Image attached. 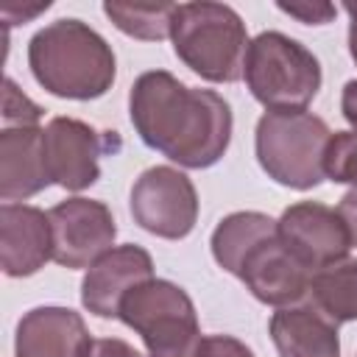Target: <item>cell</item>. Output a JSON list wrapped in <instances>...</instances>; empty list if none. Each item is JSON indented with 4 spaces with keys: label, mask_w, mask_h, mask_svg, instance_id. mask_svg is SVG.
Here are the masks:
<instances>
[{
    "label": "cell",
    "mask_w": 357,
    "mask_h": 357,
    "mask_svg": "<svg viewBox=\"0 0 357 357\" xmlns=\"http://www.w3.org/2000/svg\"><path fill=\"white\" fill-rule=\"evenodd\" d=\"M128 117L148 148L190 170L218 165L234 128L223 95L187 86L167 70H148L131 84Z\"/></svg>",
    "instance_id": "cell-1"
},
{
    "label": "cell",
    "mask_w": 357,
    "mask_h": 357,
    "mask_svg": "<svg viewBox=\"0 0 357 357\" xmlns=\"http://www.w3.org/2000/svg\"><path fill=\"white\" fill-rule=\"evenodd\" d=\"M28 67L42 89L67 100L103 98L117 75L112 45L75 17L56 20L31 36Z\"/></svg>",
    "instance_id": "cell-2"
},
{
    "label": "cell",
    "mask_w": 357,
    "mask_h": 357,
    "mask_svg": "<svg viewBox=\"0 0 357 357\" xmlns=\"http://www.w3.org/2000/svg\"><path fill=\"white\" fill-rule=\"evenodd\" d=\"M178 61L209 84H234L243 78L248 31L243 17L226 3H178L170 25Z\"/></svg>",
    "instance_id": "cell-3"
},
{
    "label": "cell",
    "mask_w": 357,
    "mask_h": 357,
    "mask_svg": "<svg viewBox=\"0 0 357 357\" xmlns=\"http://www.w3.org/2000/svg\"><path fill=\"white\" fill-rule=\"evenodd\" d=\"M329 126L324 117L298 112H265L254 131V151L259 167L282 187L312 190L324 173V153L329 145Z\"/></svg>",
    "instance_id": "cell-4"
},
{
    "label": "cell",
    "mask_w": 357,
    "mask_h": 357,
    "mask_svg": "<svg viewBox=\"0 0 357 357\" xmlns=\"http://www.w3.org/2000/svg\"><path fill=\"white\" fill-rule=\"evenodd\" d=\"M243 78L254 100L268 112H298L321 89V61L310 47L282 31H262L251 39Z\"/></svg>",
    "instance_id": "cell-5"
},
{
    "label": "cell",
    "mask_w": 357,
    "mask_h": 357,
    "mask_svg": "<svg viewBox=\"0 0 357 357\" xmlns=\"http://www.w3.org/2000/svg\"><path fill=\"white\" fill-rule=\"evenodd\" d=\"M134 329L148 357H195L201 346V326L192 298L170 279H148L137 284L123 301L117 315Z\"/></svg>",
    "instance_id": "cell-6"
},
{
    "label": "cell",
    "mask_w": 357,
    "mask_h": 357,
    "mask_svg": "<svg viewBox=\"0 0 357 357\" xmlns=\"http://www.w3.org/2000/svg\"><path fill=\"white\" fill-rule=\"evenodd\" d=\"M131 218L148 234L181 240L198 223V192L190 176L170 165L142 170L131 187Z\"/></svg>",
    "instance_id": "cell-7"
},
{
    "label": "cell",
    "mask_w": 357,
    "mask_h": 357,
    "mask_svg": "<svg viewBox=\"0 0 357 357\" xmlns=\"http://www.w3.org/2000/svg\"><path fill=\"white\" fill-rule=\"evenodd\" d=\"M53 231V262L61 268H92L114 248L117 223L112 209L95 198H67L47 209Z\"/></svg>",
    "instance_id": "cell-8"
},
{
    "label": "cell",
    "mask_w": 357,
    "mask_h": 357,
    "mask_svg": "<svg viewBox=\"0 0 357 357\" xmlns=\"http://www.w3.org/2000/svg\"><path fill=\"white\" fill-rule=\"evenodd\" d=\"M282 245L310 271H321L349 257L351 240L337 209L321 201L290 204L276 220Z\"/></svg>",
    "instance_id": "cell-9"
},
{
    "label": "cell",
    "mask_w": 357,
    "mask_h": 357,
    "mask_svg": "<svg viewBox=\"0 0 357 357\" xmlns=\"http://www.w3.org/2000/svg\"><path fill=\"white\" fill-rule=\"evenodd\" d=\"M42 145L50 181L61 190L81 192L100 178V156L109 142L89 123L78 117H53L42 128Z\"/></svg>",
    "instance_id": "cell-10"
},
{
    "label": "cell",
    "mask_w": 357,
    "mask_h": 357,
    "mask_svg": "<svg viewBox=\"0 0 357 357\" xmlns=\"http://www.w3.org/2000/svg\"><path fill=\"white\" fill-rule=\"evenodd\" d=\"M237 279L257 301L271 307H290L307 296L312 273L282 245L276 231L245 254Z\"/></svg>",
    "instance_id": "cell-11"
},
{
    "label": "cell",
    "mask_w": 357,
    "mask_h": 357,
    "mask_svg": "<svg viewBox=\"0 0 357 357\" xmlns=\"http://www.w3.org/2000/svg\"><path fill=\"white\" fill-rule=\"evenodd\" d=\"M148 279H153L151 254L134 243L114 245L92 268H86L81 282V304L98 318H117L120 301Z\"/></svg>",
    "instance_id": "cell-12"
},
{
    "label": "cell",
    "mask_w": 357,
    "mask_h": 357,
    "mask_svg": "<svg viewBox=\"0 0 357 357\" xmlns=\"http://www.w3.org/2000/svg\"><path fill=\"white\" fill-rule=\"evenodd\" d=\"M53 259L50 218L31 204L0 206V265L11 279L33 276Z\"/></svg>",
    "instance_id": "cell-13"
},
{
    "label": "cell",
    "mask_w": 357,
    "mask_h": 357,
    "mask_svg": "<svg viewBox=\"0 0 357 357\" xmlns=\"http://www.w3.org/2000/svg\"><path fill=\"white\" fill-rule=\"evenodd\" d=\"M89 343V329L75 310L47 304L20 318L14 357H84Z\"/></svg>",
    "instance_id": "cell-14"
},
{
    "label": "cell",
    "mask_w": 357,
    "mask_h": 357,
    "mask_svg": "<svg viewBox=\"0 0 357 357\" xmlns=\"http://www.w3.org/2000/svg\"><path fill=\"white\" fill-rule=\"evenodd\" d=\"M50 181L39 126H14L0 131V198L6 204L42 192Z\"/></svg>",
    "instance_id": "cell-15"
},
{
    "label": "cell",
    "mask_w": 357,
    "mask_h": 357,
    "mask_svg": "<svg viewBox=\"0 0 357 357\" xmlns=\"http://www.w3.org/2000/svg\"><path fill=\"white\" fill-rule=\"evenodd\" d=\"M279 357H340L337 324L312 304L279 307L268 321Z\"/></svg>",
    "instance_id": "cell-16"
},
{
    "label": "cell",
    "mask_w": 357,
    "mask_h": 357,
    "mask_svg": "<svg viewBox=\"0 0 357 357\" xmlns=\"http://www.w3.org/2000/svg\"><path fill=\"white\" fill-rule=\"evenodd\" d=\"M276 231H279L276 229V220L271 215H265V212H254V209L231 212V215L220 218V223L212 231V240H209L212 257H215V262L226 273L237 276L245 254L254 245H259L262 240L273 237Z\"/></svg>",
    "instance_id": "cell-17"
},
{
    "label": "cell",
    "mask_w": 357,
    "mask_h": 357,
    "mask_svg": "<svg viewBox=\"0 0 357 357\" xmlns=\"http://www.w3.org/2000/svg\"><path fill=\"white\" fill-rule=\"evenodd\" d=\"M307 298L335 324L357 321V259L346 257L312 273Z\"/></svg>",
    "instance_id": "cell-18"
},
{
    "label": "cell",
    "mask_w": 357,
    "mask_h": 357,
    "mask_svg": "<svg viewBox=\"0 0 357 357\" xmlns=\"http://www.w3.org/2000/svg\"><path fill=\"white\" fill-rule=\"evenodd\" d=\"M103 14L117 31L142 42H159L170 36L176 3H103Z\"/></svg>",
    "instance_id": "cell-19"
},
{
    "label": "cell",
    "mask_w": 357,
    "mask_h": 357,
    "mask_svg": "<svg viewBox=\"0 0 357 357\" xmlns=\"http://www.w3.org/2000/svg\"><path fill=\"white\" fill-rule=\"evenodd\" d=\"M324 173L335 184L357 187V131H335L324 153Z\"/></svg>",
    "instance_id": "cell-20"
},
{
    "label": "cell",
    "mask_w": 357,
    "mask_h": 357,
    "mask_svg": "<svg viewBox=\"0 0 357 357\" xmlns=\"http://www.w3.org/2000/svg\"><path fill=\"white\" fill-rule=\"evenodd\" d=\"M39 117H42V106H36L22 89H17V84L11 78H6V84H3V128L39 126Z\"/></svg>",
    "instance_id": "cell-21"
},
{
    "label": "cell",
    "mask_w": 357,
    "mask_h": 357,
    "mask_svg": "<svg viewBox=\"0 0 357 357\" xmlns=\"http://www.w3.org/2000/svg\"><path fill=\"white\" fill-rule=\"evenodd\" d=\"M276 8L304 25H326L337 14L332 3H276Z\"/></svg>",
    "instance_id": "cell-22"
},
{
    "label": "cell",
    "mask_w": 357,
    "mask_h": 357,
    "mask_svg": "<svg viewBox=\"0 0 357 357\" xmlns=\"http://www.w3.org/2000/svg\"><path fill=\"white\" fill-rule=\"evenodd\" d=\"M195 357H254V351L231 335H204Z\"/></svg>",
    "instance_id": "cell-23"
},
{
    "label": "cell",
    "mask_w": 357,
    "mask_h": 357,
    "mask_svg": "<svg viewBox=\"0 0 357 357\" xmlns=\"http://www.w3.org/2000/svg\"><path fill=\"white\" fill-rule=\"evenodd\" d=\"M84 357H145V354L120 337H92Z\"/></svg>",
    "instance_id": "cell-24"
},
{
    "label": "cell",
    "mask_w": 357,
    "mask_h": 357,
    "mask_svg": "<svg viewBox=\"0 0 357 357\" xmlns=\"http://www.w3.org/2000/svg\"><path fill=\"white\" fill-rule=\"evenodd\" d=\"M337 215H340L343 223H346V231H349L351 245H357V187L349 190V192L340 198V204H337Z\"/></svg>",
    "instance_id": "cell-25"
},
{
    "label": "cell",
    "mask_w": 357,
    "mask_h": 357,
    "mask_svg": "<svg viewBox=\"0 0 357 357\" xmlns=\"http://www.w3.org/2000/svg\"><path fill=\"white\" fill-rule=\"evenodd\" d=\"M340 112H343L346 123L354 126V131H357V78L346 81V86L340 92Z\"/></svg>",
    "instance_id": "cell-26"
},
{
    "label": "cell",
    "mask_w": 357,
    "mask_h": 357,
    "mask_svg": "<svg viewBox=\"0 0 357 357\" xmlns=\"http://www.w3.org/2000/svg\"><path fill=\"white\" fill-rule=\"evenodd\" d=\"M343 11L349 14V53L357 64V3H346Z\"/></svg>",
    "instance_id": "cell-27"
}]
</instances>
